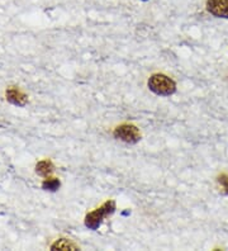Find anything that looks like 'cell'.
Masks as SVG:
<instances>
[{
  "label": "cell",
  "instance_id": "cell-2",
  "mask_svg": "<svg viewBox=\"0 0 228 251\" xmlns=\"http://www.w3.org/2000/svg\"><path fill=\"white\" fill-rule=\"evenodd\" d=\"M149 88L152 93L161 97H169L177 90V85L174 80L162 74H155L149 79Z\"/></svg>",
  "mask_w": 228,
  "mask_h": 251
},
{
  "label": "cell",
  "instance_id": "cell-4",
  "mask_svg": "<svg viewBox=\"0 0 228 251\" xmlns=\"http://www.w3.org/2000/svg\"><path fill=\"white\" fill-rule=\"evenodd\" d=\"M207 10L217 18L228 19V0H207Z\"/></svg>",
  "mask_w": 228,
  "mask_h": 251
},
{
  "label": "cell",
  "instance_id": "cell-6",
  "mask_svg": "<svg viewBox=\"0 0 228 251\" xmlns=\"http://www.w3.org/2000/svg\"><path fill=\"white\" fill-rule=\"evenodd\" d=\"M53 172V165L50 161H42L37 165V173L42 176H49Z\"/></svg>",
  "mask_w": 228,
  "mask_h": 251
},
{
  "label": "cell",
  "instance_id": "cell-7",
  "mask_svg": "<svg viewBox=\"0 0 228 251\" xmlns=\"http://www.w3.org/2000/svg\"><path fill=\"white\" fill-rule=\"evenodd\" d=\"M43 188L46 190H56L60 188V181L57 179H49L43 183Z\"/></svg>",
  "mask_w": 228,
  "mask_h": 251
},
{
  "label": "cell",
  "instance_id": "cell-5",
  "mask_svg": "<svg viewBox=\"0 0 228 251\" xmlns=\"http://www.w3.org/2000/svg\"><path fill=\"white\" fill-rule=\"evenodd\" d=\"M6 97H8V100L12 101L13 104L17 105H23L25 103V97L23 94L18 92V90L12 89L6 93Z\"/></svg>",
  "mask_w": 228,
  "mask_h": 251
},
{
  "label": "cell",
  "instance_id": "cell-3",
  "mask_svg": "<svg viewBox=\"0 0 228 251\" xmlns=\"http://www.w3.org/2000/svg\"><path fill=\"white\" fill-rule=\"evenodd\" d=\"M114 137L126 142V144H137L141 140V133L136 126L122 125L118 126L114 131Z\"/></svg>",
  "mask_w": 228,
  "mask_h": 251
},
{
  "label": "cell",
  "instance_id": "cell-9",
  "mask_svg": "<svg viewBox=\"0 0 228 251\" xmlns=\"http://www.w3.org/2000/svg\"><path fill=\"white\" fill-rule=\"evenodd\" d=\"M218 183L221 184V187L223 188V192H225L226 194H228V175H221L218 178Z\"/></svg>",
  "mask_w": 228,
  "mask_h": 251
},
{
  "label": "cell",
  "instance_id": "cell-8",
  "mask_svg": "<svg viewBox=\"0 0 228 251\" xmlns=\"http://www.w3.org/2000/svg\"><path fill=\"white\" fill-rule=\"evenodd\" d=\"M52 249H60V250H67V249H76V246L71 242H67L65 240H61L60 242H56L55 245L52 246Z\"/></svg>",
  "mask_w": 228,
  "mask_h": 251
},
{
  "label": "cell",
  "instance_id": "cell-1",
  "mask_svg": "<svg viewBox=\"0 0 228 251\" xmlns=\"http://www.w3.org/2000/svg\"><path fill=\"white\" fill-rule=\"evenodd\" d=\"M114 211H116V202L114 201H108L101 207H99L95 211L86 215L85 226L90 228V230H98L101 226V224H103L104 218L113 215Z\"/></svg>",
  "mask_w": 228,
  "mask_h": 251
}]
</instances>
